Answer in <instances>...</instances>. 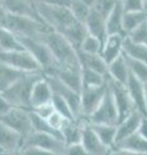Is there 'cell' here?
I'll list each match as a JSON object with an SVG mask.
<instances>
[{"label":"cell","instance_id":"cell-24","mask_svg":"<svg viewBox=\"0 0 147 155\" xmlns=\"http://www.w3.org/2000/svg\"><path fill=\"white\" fill-rule=\"evenodd\" d=\"M129 75H130V72H129L128 64H126V58L124 56V53H122L120 57H117L115 61H112L109 65L107 76L114 81H116V83L125 85L126 81H128Z\"/></svg>","mask_w":147,"mask_h":155},{"label":"cell","instance_id":"cell-37","mask_svg":"<svg viewBox=\"0 0 147 155\" xmlns=\"http://www.w3.org/2000/svg\"><path fill=\"white\" fill-rule=\"evenodd\" d=\"M52 105H53V107H54L56 113H58V114L62 115V116H65L66 119H68V120H74V119H75V118H74L72 111L70 109V106H68V104L62 98V97L58 96V94L53 93Z\"/></svg>","mask_w":147,"mask_h":155},{"label":"cell","instance_id":"cell-3","mask_svg":"<svg viewBox=\"0 0 147 155\" xmlns=\"http://www.w3.org/2000/svg\"><path fill=\"white\" fill-rule=\"evenodd\" d=\"M3 27L8 28L17 38L36 39V40H43V38L48 32L53 31L47 23L41 21H38V19H34L30 17L13 16V14H8L7 16V19L4 22Z\"/></svg>","mask_w":147,"mask_h":155},{"label":"cell","instance_id":"cell-48","mask_svg":"<svg viewBox=\"0 0 147 155\" xmlns=\"http://www.w3.org/2000/svg\"><path fill=\"white\" fill-rule=\"evenodd\" d=\"M7 16H8L7 11L2 5V3H0V26H4V22H5V19H7Z\"/></svg>","mask_w":147,"mask_h":155},{"label":"cell","instance_id":"cell-28","mask_svg":"<svg viewBox=\"0 0 147 155\" xmlns=\"http://www.w3.org/2000/svg\"><path fill=\"white\" fill-rule=\"evenodd\" d=\"M122 53L132 60L143 62L147 65V47L146 45H141V44H136V43L130 41L128 38L125 36L124 39V45H122Z\"/></svg>","mask_w":147,"mask_h":155},{"label":"cell","instance_id":"cell-1","mask_svg":"<svg viewBox=\"0 0 147 155\" xmlns=\"http://www.w3.org/2000/svg\"><path fill=\"white\" fill-rule=\"evenodd\" d=\"M34 4L39 13V17L43 19L44 23H47L53 31L61 34L62 36H66L77 23H80L72 16L68 7L48 5L38 2H34Z\"/></svg>","mask_w":147,"mask_h":155},{"label":"cell","instance_id":"cell-27","mask_svg":"<svg viewBox=\"0 0 147 155\" xmlns=\"http://www.w3.org/2000/svg\"><path fill=\"white\" fill-rule=\"evenodd\" d=\"M26 74H28V72L18 71L16 69H13V67H9L8 65L0 62V93H3L13 83H16L18 79H21Z\"/></svg>","mask_w":147,"mask_h":155},{"label":"cell","instance_id":"cell-4","mask_svg":"<svg viewBox=\"0 0 147 155\" xmlns=\"http://www.w3.org/2000/svg\"><path fill=\"white\" fill-rule=\"evenodd\" d=\"M43 76V72H28L23 75L21 79H18L16 83H13L8 89H5L2 93V96L5 98L12 107L19 109H30V96L32 87L35 81L39 80Z\"/></svg>","mask_w":147,"mask_h":155},{"label":"cell","instance_id":"cell-47","mask_svg":"<svg viewBox=\"0 0 147 155\" xmlns=\"http://www.w3.org/2000/svg\"><path fill=\"white\" fill-rule=\"evenodd\" d=\"M137 133L147 140V116H142L139 127H138V132H137Z\"/></svg>","mask_w":147,"mask_h":155},{"label":"cell","instance_id":"cell-40","mask_svg":"<svg viewBox=\"0 0 147 155\" xmlns=\"http://www.w3.org/2000/svg\"><path fill=\"white\" fill-rule=\"evenodd\" d=\"M31 111H32L34 114H36L38 116H40L41 119H45V120H48L53 114L56 113V110H54V107H53L52 102H51V104L41 105V106H39V107L32 109Z\"/></svg>","mask_w":147,"mask_h":155},{"label":"cell","instance_id":"cell-2","mask_svg":"<svg viewBox=\"0 0 147 155\" xmlns=\"http://www.w3.org/2000/svg\"><path fill=\"white\" fill-rule=\"evenodd\" d=\"M43 41L52 52L57 66L68 67V69H81L77 60V51L61 34L51 31L43 38Z\"/></svg>","mask_w":147,"mask_h":155},{"label":"cell","instance_id":"cell-35","mask_svg":"<svg viewBox=\"0 0 147 155\" xmlns=\"http://www.w3.org/2000/svg\"><path fill=\"white\" fill-rule=\"evenodd\" d=\"M102 45L103 44H102V41L100 40V39H97V38L88 34L77 51L84 52V53H89V54H101Z\"/></svg>","mask_w":147,"mask_h":155},{"label":"cell","instance_id":"cell-23","mask_svg":"<svg viewBox=\"0 0 147 155\" xmlns=\"http://www.w3.org/2000/svg\"><path fill=\"white\" fill-rule=\"evenodd\" d=\"M84 26L89 35L100 39L102 44H103L105 40L107 39V31H106V19L101 14H98L93 9H90V13L85 19Z\"/></svg>","mask_w":147,"mask_h":155},{"label":"cell","instance_id":"cell-46","mask_svg":"<svg viewBox=\"0 0 147 155\" xmlns=\"http://www.w3.org/2000/svg\"><path fill=\"white\" fill-rule=\"evenodd\" d=\"M109 155H147V154H139V153H134L130 150H124V149H119V147H114L111 149V151Z\"/></svg>","mask_w":147,"mask_h":155},{"label":"cell","instance_id":"cell-21","mask_svg":"<svg viewBox=\"0 0 147 155\" xmlns=\"http://www.w3.org/2000/svg\"><path fill=\"white\" fill-rule=\"evenodd\" d=\"M125 36L122 35H109L102 45L101 56L107 65L115 61L117 57L122 54V45H124Z\"/></svg>","mask_w":147,"mask_h":155},{"label":"cell","instance_id":"cell-6","mask_svg":"<svg viewBox=\"0 0 147 155\" xmlns=\"http://www.w3.org/2000/svg\"><path fill=\"white\" fill-rule=\"evenodd\" d=\"M0 62L22 72H43L35 58L24 49L0 51Z\"/></svg>","mask_w":147,"mask_h":155},{"label":"cell","instance_id":"cell-7","mask_svg":"<svg viewBox=\"0 0 147 155\" xmlns=\"http://www.w3.org/2000/svg\"><path fill=\"white\" fill-rule=\"evenodd\" d=\"M0 122L8 125L14 132L22 136L23 140H26L34 130H32V122H31V110L12 107L8 113L0 119Z\"/></svg>","mask_w":147,"mask_h":155},{"label":"cell","instance_id":"cell-22","mask_svg":"<svg viewBox=\"0 0 147 155\" xmlns=\"http://www.w3.org/2000/svg\"><path fill=\"white\" fill-rule=\"evenodd\" d=\"M124 9L121 7L120 0H117L114 9L111 11V13L107 16L106 18V31H107V36L109 35H125L124 31Z\"/></svg>","mask_w":147,"mask_h":155},{"label":"cell","instance_id":"cell-49","mask_svg":"<svg viewBox=\"0 0 147 155\" xmlns=\"http://www.w3.org/2000/svg\"><path fill=\"white\" fill-rule=\"evenodd\" d=\"M143 91H145V98H146V104H147V83L143 84Z\"/></svg>","mask_w":147,"mask_h":155},{"label":"cell","instance_id":"cell-51","mask_svg":"<svg viewBox=\"0 0 147 155\" xmlns=\"http://www.w3.org/2000/svg\"><path fill=\"white\" fill-rule=\"evenodd\" d=\"M13 155H21V154H13Z\"/></svg>","mask_w":147,"mask_h":155},{"label":"cell","instance_id":"cell-29","mask_svg":"<svg viewBox=\"0 0 147 155\" xmlns=\"http://www.w3.org/2000/svg\"><path fill=\"white\" fill-rule=\"evenodd\" d=\"M115 147L130 150V151L139 153V154H147V140L143 138L142 136H139L138 133H136L128 138L122 140V141L117 143Z\"/></svg>","mask_w":147,"mask_h":155},{"label":"cell","instance_id":"cell-32","mask_svg":"<svg viewBox=\"0 0 147 155\" xmlns=\"http://www.w3.org/2000/svg\"><path fill=\"white\" fill-rule=\"evenodd\" d=\"M106 83V76L89 69H81V88L102 87Z\"/></svg>","mask_w":147,"mask_h":155},{"label":"cell","instance_id":"cell-12","mask_svg":"<svg viewBox=\"0 0 147 155\" xmlns=\"http://www.w3.org/2000/svg\"><path fill=\"white\" fill-rule=\"evenodd\" d=\"M107 89V83L102 87L94 88H81L80 100H81V118L88 120V118L97 110V107L102 102Z\"/></svg>","mask_w":147,"mask_h":155},{"label":"cell","instance_id":"cell-34","mask_svg":"<svg viewBox=\"0 0 147 155\" xmlns=\"http://www.w3.org/2000/svg\"><path fill=\"white\" fill-rule=\"evenodd\" d=\"M125 56V54H124ZM126 58V64H128L129 67V72L134 78H137L139 81L142 83H147V65L143 64V62H139V61H136V60H132V58Z\"/></svg>","mask_w":147,"mask_h":155},{"label":"cell","instance_id":"cell-30","mask_svg":"<svg viewBox=\"0 0 147 155\" xmlns=\"http://www.w3.org/2000/svg\"><path fill=\"white\" fill-rule=\"evenodd\" d=\"M147 21V13L146 12H124V31L125 35H128L132 31H134L137 27Z\"/></svg>","mask_w":147,"mask_h":155},{"label":"cell","instance_id":"cell-26","mask_svg":"<svg viewBox=\"0 0 147 155\" xmlns=\"http://www.w3.org/2000/svg\"><path fill=\"white\" fill-rule=\"evenodd\" d=\"M101 142L109 149H114L116 143V125L109 124H89Z\"/></svg>","mask_w":147,"mask_h":155},{"label":"cell","instance_id":"cell-8","mask_svg":"<svg viewBox=\"0 0 147 155\" xmlns=\"http://www.w3.org/2000/svg\"><path fill=\"white\" fill-rule=\"evenodd\" d=\"M107 83V80H106ZM89 124H109V125H117L119 123V114L116 110V105L114 97L111 94V91L107 84V89L102 102L97 107V110L88 118Z\"/></svg>","mask_w":147,"mask_h":155},{"label":"cell","instance_id":"cell-9","mask_svg":"<svg viewBox=\"0 0 147 155\" xmlns=\"http://www.w3.org/2000/svg\"><path fill=\"white\" fill-rule=\"evenodd\" d=\"M106 80L111 91V94L114 97L116 110H117V114H119V122H121L125 118H128L130 114H133L134 111H137L136 106L133 104V101H132L125 85L116 83V81L110 79L109 76H106Z\"/></svg>","mask_w":147,"mask_h":155},{"label":"cell","instance_id":"cell-20","mask_svg":"<svg viewBox=\"0 0 147 155\" xmlns=\"http://www.w3.org/2000/svg\"><path fill=\"white\" fill-rule=\"evenodd\" d=\"M85 123H88V120L84 118L67 120L66 124L63 125V128L61 130V137L63 140V142L66 143V146H68V145L80 143L83 128H84Z\"/></svg>","mask_w":147,"mask_h":155},{"label":"cell","instance_id":"cell-25","mask_svg":"<svg viewBox=\"0 0 147 155\" xmlns=\"http://www.w3.org/2000/svg\"><path fill=\"white\" fill-rule=\"evenodd\" d=\"M77 60L81 69H89L96 72L107 76V69L109 65L105 62L101 54H89V53H84L77 51Z\"/></svg>","mask_w":147,"mask_h":155},{"label":"cell","instance_id":"cell-41","mask_svg":"<svg viewBox=\"0 0 147 155\" xmlns=\"http://www.w3.org/2000/svg\"><path fill=\"white\" fill-rule=\"evenodd\" d=\"M68 119H66L65 116H62V115H60L58 113H54L53 114L51 118H49L47 122L49 123V125L54 129V130H57L58 133L61 134V130H62V128H63V125L66 124V122H67Z\"/></svg>","mask_w":147,"mask_h":155},{"label":"cell","instance_id":"cell-14","mask_svg":"<svg viewBox=\"0 0 147 155\" xmlns=\"http://www.w3.org/2000/svg\"><path fill=\"white\" fill-rule=\"evenodd\" d=\"M2 5L7 11L8 14L13 16H21V17H30L38 21L44 22L39 17V13L35 8L32 0H2Z\"/></svg>","mask_w":147,"mask_h":155},{"label":"cell","instance_id":"cell-38","mask_svg":"<svg viewBox=\"0 0 147 155\" xmlns=\"http://www.w3.org/2000/svg\"><path fill=\"white\" fill-rule=\"evenodd\" d=\"M126 38H128L130 41L136 43V44H141V45L147 47V21L143 23V25L137 27L134 31L128 34Z\"/></svg>","mask_w":147,"mask_h":155},{"label":"cell","instance_id":"cell-5","mask_svg":"<svg viewBox=\"0 0 147 155\" xmlns=\"http://www.w3.org/2000/svg\"><path fill=\"white\" fill-rule=\"evenodd\" d=\"M21 45L23 47L24 51H27L30 54L35 58V61L39 64L40 69L44 74L51 72L54 67L57 66V62L53 57L52 52L43 40H36V39H24V38H18Z\"/></svg>","mask_w":147,"mask_h":155},{"label":"cell","instance_id":"cell-50","mask_svg":"<svg viewBox=\"0 0 147 155\" xmlns=\"http://www.w3.org/2000/svg\"><path fill=\"white\" fill-rule=\"evenodd\" d=\"M143 2H145V11L147 13V0H143Z\"/></svg>","mask_w":147,"mask_h":155},{"label":"cell","instance_id":"cell-31","mask_svg":"<svg viewBox=\"0 0 147 155\" xmlns=\"http://www.w3.org/2000/svg\"><path fill=\"white\" fill-rule=\"evenodd\" d=\"M23 49L18 38L8 30L0 26V51H19Z\"/></svg>","mask_w":147,"mask_h":155},{"label":"cell","instance_id":"cell-19","mask_svg":"<svg viewBox=\"0 0 147 155\" xmlns=\"http://www.w3.org/2000/svg\"><path fill=\"white\" fill-rule=\"evenodd\" d=\"M142 115L139 111H134L133 114H130L128 118H125L124 120L117 123L116 125V143L115 146L119 142H121L122 140L130 137V136L136 134L138 132V127H139V123H141V119H142ZM114 146V147H115Z\"/></svg>","mask_w":147,"mask_h":155},{"label":"cell","instance_id":"cell-11","mask_svg":"<svg viewBox=\"0 0 147 155\" xmlns=\"http://www.w3.org/2000/svg\"><path fill=\"white\" fill-rule=\"evenodd\" d=\"M44 78H45L49 85H51L53 93L62 97V98L68 104V106H70V109L74 114V118L75 119L81 118V100H80L79 92L71 89L70 87L65 85L58 79H56V78H53L51 75H44Z\"/></svg>","mask_w":147,"mask_h":155},{"label":"cell","instance_id":"cell-15","mask_svg":"<svg viewBox=\"0 0 147 155\" xmlns=\"http://www.w3.org/2000/svg\"><path fill=\"white\" fill-rule=\"evenodd\" d=\"M80 145L84 147L88 155H109V153L111 151V149L106 147L101 142V140L97 137V134L92 129L89 123H85L84 128H83Z\"/></svg>","mask_w":147,"mask_h":155},{"label":"cell","instance_id":"cell-36","mask_svg":"<svg viewBox=\"0 0 147 155\" xmlns=\"http://www.w3.org/2000/svg\"><path fill=\"white\" fill-rule=\"evenodd\" d=\"M88 2H89V5L93 11L97 12L98 14H101L106 19L107 16L114 9L117 0H88Z\"/></svg>","mask_w":147,"mask_h":155},{"label":"cell","instance_id":"cell-16","mask_svg":"<svg viewBox=\"0 0 147 155\" xmlns=\"http://www.w3.org/2000/svg\"><path fill=\"white\" fill-rule=\"evenodd\" d=\"M44 75H51L63 83L65 85L70 87L71 89L80 93L81 91V69H68V67H60L56 66L51 72Z\"/></svg>","mask_w":147,"mask_h":155},{"label":"cell","instance_id":"cell-42","mask_svg":"<svg viewBox=\"0 0 147 155\" xmlns=\"http://www.w3.org/2000/svg\"><path fill=\"white\" fill-rule=\"evenodd\" d=\"M21 155H57L54 153L47 151V150L43 149H38V147H31V146H26L21 150Z\"/></svg>","mask_w":147,"mask_h":155},{"label":"cell","instance_id":"cell-18","mask_svg":"<svg viewBox=\"0 0 147 155\" xmlns=\"http://www.w3.org/2000/svg\"><path fill=\"white\" fill-rule=\"evenodd\" d=\"M125 88L128 91L132 101H133L136 110L139 111L143 116H147V104H146V98H145L143 83L130 74L128 78V81H126V84H125Z\"/></svg>","mask_w":147,"mask_h":155},{"label":"cell","instance_id":"cell-53","mask_svg":"<svg viewBox=\"0 0 147 155\" xmlns=\"http://www.w3.org/2000/svg\"><path fill=\"white\" fill-rule=\"evenodd\" d=\"M0 3H2V0H0Z\"/></svg>","mask_w":147,"mask_h":155},{"label":"cell","instance_id":"cell-44","mask_svg":"<svg viewBox=\"0 0 147 155\" xmlns=\"http://www.w3.org/2000/svg\"><path fill=\"white\" fill-rule=\"evenodd\" d=\"M38 3L48 4V5H60V7H68L71 3V0H34Z\"/></svg>","mask_w":147,"mask_h":155},{"label":"cell","instance_id":"cell-33","mask_svg":"<svg viewBox=\"0 0 147 155\" xmlns=\"http://www.w3.org/2000/svg\"><path fill=\"white\" fill-rule=\"evenodd\" d=\"M68 9H70V12L72 13V16L75 17L76 21L84 25L85 19L89 16L92 8L88 0H71Z\"/></svg>","mask_w":147,"mask_h":155},{"label":"cell","instance_id":"cell-45","mask_svg":"<svg viewBox=\"0 0 147 155\" xmlns=\"http://www.w3.org/2000/svg\"><path fill=\"white\" fill-rule=\"evenodd\" d=\"M11 109H12V106L9 105V102L2 96V93H0V119H2Z\"/></svg>","mask_w":147,"mask_h":155},{"label":"cell","instance_id":"cell-13","mask_svg":"<svg viewBox=\"0 0 147 155\" xmlns=\"http://www.w3.org/2000/svg\"><path fill=\"white\" fill-rule=\"evenodd\" d=\"M24 146L22 136L14 132L4 123L0 122V154L13 155L19 154Z\"/></svg>","mask_w":147,"mask_h":155},{"label":"cell","instance_id":"cell-52","mask_svg":"<svg viewBox=\"0 0 147 155\" xmlns=\"http://www.w3.org/2000/svg\"><path fill=\"white\" fill-rule=\"evenodd\" d=\"M0 155H4V154H0Z\"/></svg>","mask_w":147,"mask_h":155},{"label":"cell","instance_id":"cell-10","mask_svg":"<svg viewBox=\"0 0 147 155\" xmlns=\"http://www.w3.org/2000/svg\"><path fill=\"white\" fill-rule=\"evenodd\" d=\"M26 146L43 149V150H47V151L54 153L57 155H65L66 147H67L61 137L48 134V133H39V132H32L24 140L23 147Z\"/></svg>","mask_w":147,"mask_h":155},{"label":"cell","instance_id":"cell-39","mask_svg":"<svg viewBox=\"0 0 147 155\" xmlns=\"http://www.w3.org/2000/svg\"><path fill=\"white\" fill-rule=\"evenodd\" d=\"M124 12H146L143 0H120Z\"/></svg>","mask_w":147,"mask_h":155},{"label":"cell","instance_id":"cell-43","mask_svg":"<svg viewBox=\"0 0 147 155\" xmlns=\"http://www.w3.org/2000/svg\"><path fill=\"white\" fill-rule=\"evenodd\" d=\"M65 155H88V154L85 153L84 147L80 143H75V145H68L66 147Z\"/></svg>","mask_w":147,"mask_h":155},{"label":"cell","instance_id":"cell-17","mask_svg":"<svg viewBox=\"0 0 147 155\" xmlns=\"http://www.w3.org/2000/svg\"><path fill=\"white\" fill-rule=\"evenodd\" d=\"M52 97H53V91L43 75L40 79L35 81V84L32 87L31 96H30V109L32 110L41 105L51 104Z\"/></svg>","mask_w":147,"mask_h":155}]
</instances>
